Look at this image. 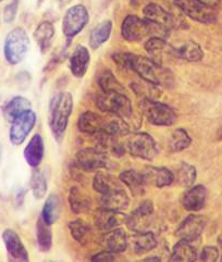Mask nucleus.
Instances as JSON below:
<instances>
[{
  "label": "nucleus",
  "instance_id": "1",
  "mask_svg": "<svg viewBox=\"0 0 222 262\" xmlns=\"http://www.w3.org/2000/svg\"><path fill=\"white\" fill-rule=\"evenodd\" d=\"M114 63L120 68L134 71L146 82L170 89L174 85V76L168 69L153 59L137 56L131 52H115L112 55Z\"/></svg>",
  "mask_w": 222,
  "mask_h": 262
},
{
  "label": "nucleus",
  "instance_id": "2",
  "mask_svg": "<svg viewBox=\"0 0 222 262\" xmlns=\"http://www.w3.org/2000/svg\"><path fill=\"white\" fill-rule=\"evenodd\" d=\"M72 110L73 98L70 93H60L50 101L49 126L58 143L64 139Z\"/></svg>",
  "mask_w": 222,
  "mask_h": 262
},
{
  "label": "nucleus",
  "instance_id": "3",
  "mask_svg": "<svg viewBox=\"0 0 222 262\" xmlns=\"http://www.w3.org/2000/svg\"><path fill=\"white\" fill-rule=\"evenodd\" d=\"M30 49L29 35L23 29H13L5 40V57L10 64H19L28 55Z\"/></svg>",
  "mask_w": 222,
  "mask_h": 262
},
{
  "label": "nucleus",
  "instance_id": "4",
  "mask_svg": "<svg viewBox=\"0 0 222 262\" xmlns=\"http://www.w3.org/2000/svg\"><path fill=\"white\" fill-rule=\"evenodd\" d=\"M96 106L102 112L111 113L123 120L133 115L132 102L124 93H104L97 97Z\"/></svg>",
  "mask_w": 222,
  "mask_h": 262
},
{
  "label": "nucleus",
  "instance_id": "5",
  "mask_svg": "<svg viewBox=\"0 0 222 262\" xmlns=\"http://www.w3.org/2000/svg\"><path fill=\"white\" fill-rule=\"evenodd\" d=\"M77 127L86 134H107L114 136L117 134L118 124L115 120H107L92 111L83 112L78 118Z\"/></svg>",
  "mask_w": 222,
  "mask_h": 262
},
{
  "label": "nucleus",
  "instance_id": "6",
  "mask_svg": "<svg viewBox=\"0 0 222 262\" xmlns=\"http://www.w3.org/2000/svg\"><path fill=\"white\" fill-rule=\"evenodd\" d=\"M140 110L150 123L158 126H170L176 122L175 111L166 103L152 99L140 101Z\"/></svg>",
  "mask_w": 222,
  "mask_h": 262
},
{
  "label": "nucleus",
  "instance_id": "7",
  "mask_svg": "<svg viewBox=\"0 0 222 262\" xmlns=\"http://www.w3.org/2000/svg\"><path fill=\"white\" fill-rule=\"evenodd\" d=\"M174 5L182 13L196 22L211 24L217 21L216 8L203 3L201 0H174Z\"/></svg>",
  "mask_w": 222,
  "mask_h": 262
},
{
  "label": "nucleus",
  "instance_id": "8",
  "mask_svg": "<svg viewBox=\"0 0 222 262\" xmlns=\"http://www.w3.org/2000/svg\"><path fill=\"white\" fill-rule=\"evenodd\" d=\"M155 29L158 28L145 17L142 19L137 15H128L122 22L121 35L127 41H139L154 34Z\"/></svg>",
  "mask_w": 222,
  "mask_h": 262
},
{
  "label": "nucleus",
  "instance_id": "9",
  "mask_svg": "<svg viewBox=\"0 0 222 262\" xmlns=\"http://www.w3.org/2000/svg\"><path fill=\"white\" fill-rule=\"evenodd\" d=\"M127 149L135 158L153 160L158 155L155 139L147 133L132 134L127 141Z\"/></svg>",
  "mask_w": 222,
  "mask_h": 262
},
{
  "label": "nucleus",
  "instance_id": "10",
  "mask_svg": "<svg viewBox=\"0 0 222 262\" xmlns=\"http://www.w3.org/2000/svg\"><path fill=\"white\" fill-rule=\"evenodd\" d=\"M90 21V14L85 6L75 5L68 9L62 21V31L65 36L73 38L83 31V29Z\"/></svg>",
  "mask_w": 222,
  "mask_h": 262
},
{
  "label": "nucleus",
  "instance_id": "11",
  "mask_svg": "<svg viewBox=\"0 0 222 262\" xmlns=\"http://www.w3.org/2000/svg\"><path fill=\"white\" fill-rule=\"evenodd\" d=\"M36 113L33 110L25 111L19 117H16L12 121L10 133H9L10 142L14 146H19L23 144L26 137H28L29 134L32 132L35 124H36Z\"/></svg>",
  "mask_w": 222,
  "mask_h": 262
},
{
  "label": "nucleus",
  "instance_id": "12",
  "mask_svg": "<svg viewBox=\"0 0 222 262\" xmlns=\"http://www.w3.org/2000/svg\"><path fill=\"white\" fill-rule=\"evenodd\" d=\"M76 164L79 169L86 172H92L107 167L108 158L106 151L102 148H85L79 150L75 156Z\"/></svg>",
  "mask_w": 222,
  "mask_h": 262
},
{
  "label": "nucleus",
  "instance_id": "13",
  "mask_svg": "<svg viewBox=\"0 0 222 262\" xmlns=\"http://www.w3.org/2000/svg\"><path fill=\"white\" fill-rule=\"evenodd\" d=\"M206 226V219L201 215L191 214L182 221V223L177 228L175 235L180 239H184L188 242H193L197 239L204 229Z\"/></svg>",
  "mask_w": 222,
  "mask_h": 262
},
{
  "label": "nucleus",
  "instance_id": "14",
  "mask_svg": "<svg viewBox=\"0 0 222 262\" xmlns=\"http://www.w3.org/2000/svg\"><path fill=\"white\" fill-rule=\"evenodd\" d=\"M143 15L147 21L164 31L174 28V17L166 9L157 4H148L143 9Z\"/></svg>",
  "mask_w": 222,
  "mask_h": 262
},
{
  "label": "nucleus",
  "instance_id": "15",
  "mask_svg": "<svg viewBox=\"0 0 222 262\" xmlns=\"http://www.w3.org/2000/svg\"><path fill=\"white\" fill-rule=\"evenodd\" d=\"M128 221V215L114 209L100 208L96 213V226L100 231H111Z\"/></svg>",
  "mask_w": 222,
  "mask_h": 262
},
{
  "label": "nucleus",
  "instance_id": "16",
  "mask_svg": "<svg viewBox=\"0 0 222 262\" xmlns=\"http://www.w3.org/2000/svg\"><path fill=\"white\" fill-rule=\"evenodd\" d=\"M8 255L14 261H29V254L20 236L12 230H5L3 233Z\"/></svg>",
  "mask_w": 222,
  "mask_h": 262
},
{
  "label": "nucleus",
  "instance_id": "17",
  "mask_svg": "<svg viewBox=\"0 0 222 262\" xmlns=\"http://www.w3.org/2000/svg\"><path fill=\"white\" fill-rule=\"evenodd\" d=\"M100 245L105 250L113 252V254H120L127 250L129 239L123 230L113 229L102 237Z\"/></svg>",
  "mask_w": 222,
  "mask_h": 262
},
{
  "label": "nucleus",
  "instance_id": "18",
  "mask_svg": "<svg viewBox=\"0 0 222 262\" xmlns=\"http://www.w3.org/2000/svg\"><path fill=\"white\" fill-rule=\"evenodd\" d=\"M207 200V189L203 185L191 187L182 197V206L188 211H199L205 207Z\"/></svg>",
  "mask_w": 222,
  "mask_h": 262
},
{
  "label": "nucleus",
  "instance_id": "19",
  "mask_svg": "<svg viewBox=\"0 0 222 262\" xmlns=\"http://www.w3.org/2000/svg\"><path fill=\"white\" fill-rule=\"evenodd\" d=\"M142 173H143L146 185L166 187L171 185L174 182V174L167 168L149 167L146 168Z\"/></svg>",
  "mask_w": 222,
  "mask_h": 262
},
{
  "label": "nucleus",
  "instance_id": "20",
  "mask_svg": "<svg viewBox=\"0 0 222 262\" xmlns=\"http://www.w3.org/2000/svg\"><path fill=\"white\" fill-rule=\"evenodd\" d=\"M90 62H91L90 51H88V49L85 46L78 45L70 57L71 73H72L73 76H75L76 78L83 77L87 72Z\"/></svg>",
  "mask_w": 222,
  "mask_h": 262
},
{
  "label": "nucleus",
  "instance_id": "21",
  "mask_svg": "<svg viewBox=\"0 0 222 262\" xmlns=\"http://www.w3.org/2000/svg\"><path fill=\"white\" fill-rule=\"evenodd\" d=\"M44 154H45L44 139L39 134H35L25 147L23 151L24 158L30 167L36 169L43 161Z\"/></svg>",
  "mask_w": 222,
  "mask_h": 262
},
{
  "label": "nucleus",
  "instance_id": "22",
  "mask_svg": "<svg viewBox=\"0 0 222 262\" xmlns=\"http://www.w3.org/2000/svg\"><path fill=\"white\" fill-rule=\"evenodd\" d=\"M171 55L189 62H198L204 57V51L201 47L195 41H186L180 47H172Z\"/></svg>",
  "mask_w": 222,
  "mask_h": 262
},
{
  "label": "nucleus",
  "instance_id": "23",
  "mask_svg": "<svg viewBox=\"0 0 222 262\" xmlns=\"http://www.w3.org/2000/svg\"><path fill=\"white\" fill-rule=\"evenodd\" d=\"M93 188L100 196H104L111 193V191L123 188V186L120 183V181H118L114 177H112L111 174L105 173V172H98L94 177Z\"/></svg>",
  "mask_w": 222,
  "mask_h": 262
},
{
  "label": "nucleus",
  "instance_id": "24",
  "mask_svg": "<svg viewBox=\"0 0 222 262\" xmlns=\"http://www.w3.org/2000/svg\"><path fill=\"white\" fill-rule=\"evenodd\" d=\"M135 254L142 255L153 250L157 246V239L152 232H139L129 238Z\"/></svg>",
  "mask_w": 222,
  "mask_h": 262
},
{
  "label": "nucleus",
  "instance_id": "25",
  "mask_svg": "<svg viewBox=\"0 0 222 262\" xmlns=\"http://www.w3.org/2000/svg\"><path fill=\"white\" fill-rule=\"evenodd\" d=\"M61 208H62L61 198L56 194H51L46 199L45 204H44L41 217L48 225H52L59 220L60 214H61Z\"/></svg>",
  "mask_w": 222,
  "mask_h": 262
},
{
  "label": "nucleus",
  "instance_id": "26",
  "mask_svg": "<svg viewBox=\"0 0 222 262\" xmlns=\"http://www.w3.org/2000/svg\"><path fill=\"white\" fill-rule=\"evenodd\" d=\"M54 36H55L54 24L48 21H44L38 24L36 30L34 32V38L36 40L37 45L43 54H45V52L50 48Z\"/></svg>",
  "mask_w": 222,
  "mask_h": 262
},
{
  "label": "nucleus",
  "instance_id": "27",
  "mask_svg": "<svg viewBox=\"0 0 222 262\" xmlns=\"http://www.w3.org/2000/svg\"><path fill=\"white\" fill-rule=\"evenodd\" d=\"M99 203L103 208L114 209V210H121L126 209L130 205V198L127 194L126 189L120 188L109 193L107 195L100 196Z\"/></svg>",
  "mask_w": 222,
  "mask_h": 262
},
{
  "label": "nucleus",
  "instance_id": "28",
  "mask_svg": "<svg viewBox=\"0 0 222 262\" xmlns=\"http://www.w3.org/2000/svg\"><path fill=\"white\" fill-rule=\"evenodd\" d=\"M112 32V22L109 20H105L97 24L95 29L92 31L90 35V46L92 49L96 50L102 47L104 43L107 41Z\"/></svg>",
  "mask_w": 222,
  "mask_h": 262
},
{
  "label": "nucleus",
  "instance_id": "29",
  "mask_svg": "<svg viewBox=\"0 0 222 262\" xmlns=\"http://www.w3.org/2000/svg\"><path fill=\"white\" fill-rule=\"evenodd\" d=\"M69 204L71 210L75 214H81L90 211L92 207L91 199L82 193V190L76 186L70 189L69 193Z\"/></svg>",
  "mask_w": 222,
  "mask_h": 262
},
{
  "label": "nucleus",
  "instance_id": "30",
  "mask_svg": "<svg viewBox=\"0 0 222 262\" xmlns=\"http://www.w3.org/2000/svg\"><path fill=\"white\" fill-rule=\"evenodd\" d=\"M31 108L32 103L28 98L22 97V96H15L6 103L4 107V115L7 120L12 122L16 117H19L25 111L31 110Z\"/></svg>",
  "mask_w": 222,
  "mask_h": 262
},
{
  "label": "nucleus",
  "instance_id": "31",
  "mask_svg": "<svg viewBox=\"0 0 222 262\" xmlns=\"http://www.w3.org/2000/svg\"><path fill=\"white\" fill-rule=\"evenodd\" d=\"M120 181L128 186L134 195H142L146 185L143 173L134 170H127L120 174Z\"/></svg>",
  "mask_w": 222,
  "mask_h": 262
},
{
  "label": "nucleus",
  "instance_id": "32",
  "mask_svg": "<svg viewBox=\"0 0 222 262\" xmlns=\"http://www.w3.org/2000/svg\"><path fill=\"white\" fill-rule=\"evenodd\" d=\"M154 212V206L150 200H145L142 203L130 216H128L127 224L133 230H137L139 224H144L146 220L149 219V216Z\"/></svg>",
  "mask_w": 222,
  "mask_h": 262
},
{
  "label": "nucleus",
  "instance_id": "33",
  "mask_svg": "<svg viewBox=\"0 0 222 262\" xmlns=\"http://www.w3.org/2000/svg\"><path fill=\"white\" fill-rule=\"evenodd\" d=\"M68 226L74 241L81 244V245H86V244L91 241L93 230L88 223L82 220H75L70 222Z\"/></svg>",
  "mask_w": 222,
  "mask_h": 262
},
{
  "label": "nucleus",
  "instance_id": "34",
  "mask_svg": "<svg viewBox=\"0 0 222 262\" xmlns=\"http://www.w3.org/2000/svg\"><path fill=\"white\" fill-rule=\"evenodd\" d=\"M192 144V138L183 128H177L168 138V148L171 152H179Z\"/></svg>",
  "mask_w": 222,
  "mask_h": 262
},
{
  "label": "nucleus",
  "instance_id": "35",
  "mask_svg": "<svg viewBox=\"0 0 222 262\" xmlns=\"http://www.w3.org/2000/svg\"><path fill=\"white\" fill-rule=\"evenodd\" d=\"M197 258V251L190 242L181 239L174 245L171 255L172 261H195Z\"/></svg>",
  "mask_w": 222,
  "mask_h": 262
},
{
  "label": "nucleus",
  "instance_id": "36",
  "mask_svg": "<svg viewBox=\"0 0 222 262\" xmlns=\"http://www.w3.org/2000/svg\"><path fill=\"white\" fill-rule=\"evenodd\" d=\"M145 50L153 57V60L162 64V54L164 50H168L169 54H171L172 47L168 45V42L159 36H152L145 42Z\"/></svg>",
  "mask_w": 222,
  "mask_h": 262
},
{
  "label": "nucleus",
  "instance_id": "37",
  "mask_svg": "<svg viewBox=\"0 0 222 262\" xmlns=\"http://www.w3.org/2000/svg\"><path fill=\"white\" fill-rule=\"evenodd\" d=\"M50 226L51 225H48L42 217H39L36 224V236L38 247L44 252L49 251L52 246V231Z\"/></svg>",
  "mask_w": 222,
  "mask_h": 262
},
{
  "label": "nucleus",
  "instance_id": "38",
  "mask_svg": "<svg viewBox=\"0 0 222 262\" xmlns=\"http://www.w3.org/2000/svg\"><path fill=\"white\" fill-rule=\"evenodd\" d=\"M98 84L104 93H124L123 85L110 70H104L99 74Z\"/></svg>",
  "mask_w": 222,
  "mask_h": 262
},
{
  "label": "nucleus",
  "instance_id": "39",
  "mask_svg": "<svg viewBox=\"0 0 222 262\" xmlns=\"http://www.w3.org/2000/svg\"><path fill=\"white\" fill-rule=\"evenodd\" d=\"M196 169L192 164L181 163L174 174V181L176 180V182L182 186L190 187L196 180Z\"/></svg>",
  "mask_w": 222,
  "mask_h": 262
},
{
  "label": "nucleus",
  "instance_id": "40",
  "mask_svg": "<svg viewBox=\"0 0 222 262\" xmlns=\"http://www.w3.org/2000/svg\"><path fill=\"white\" fill-rule=\"evenodd\" d=\"M47 180L41 170H35L31 177V189L33 196L36 199L45 197L47 193Z\"/></svg>",
  "mask_w": 222,
  "mask_h": 262
},
{
  "label": "nucleus",
  "instance_id": "41",
  "mask_svg": "<svg viewBox=\"0 0 222 262\" xmlns=\"http://www.w3.org/2000/svg\"><path fill=\"white\" fill-rule=\"evenodd\" d=\"M17 6H19V0H12L4 10V21L6 23H11L17 12Z\"/></svg>",
  "mask_w": 222,
  "mask_h": 262
},
{
  "label": "nucleus",
  "instance_id": "42",
  "mask_svg": "<svg viewBox=\"0 0 222 262\" xmlns=\"http://www.w3.org/2000/svg\"><path fill=\"white\" fill-rule=\"evenodd\" d=\"M219 258V250L214 246H206L200 252L199 259L203 261H216Z\"/></svg>",
  "mask_w": 222,
  "mask_h": 262
},
{
  "label": "nucleus",
  "instance_id": "43",
  "mask_svg": "<svg viewBox=\"0 0 222 262\" xmlns=\"http://www.w3.org/2000/svg\"><path fill=\"white\" fill-rule=\"evenodd\" d=\"M114 259H115V257H114L113 252H110L107 250H104V251L99 252V254H97L92 257L93 261H113Z\"/></svg>",
  "mask_w": 222,
  "mask_h": 262
},
{
  "label": "nucleus",
  "instance_id": "44",
  "mask_svg": "<svg viewBox=\"0 0 222 262\" xmlns=\"http://www.w3.org/2000/svg\"><path fill=\"white\" fill-rule=\"evenodd\" d=\"M201 2H203V3H205V4H207V5H209V6H211V7L217 8V7L219 6V4H220L221 0H201Z\"/></svg>",
  "mask_w": 222,
  "mask_h": 262
},
{
  "label": "nucleus",
  "instance_id": "45",
  "mask_svg": "<svg viewBox=\"0 0 222 262\" xmlns=\"http://www.w3.org/2000/svg\"><path fill=\"white\" fill-rule=\"evenodd\" d=\"M144 261H160V258H157V257H150V258H146Z\"/></svg>",
  "mask_w": 222,
  "mask_h": 262
},
{
  "label": "nucleus",
  "instance_id": "46",
  "mask_svg": "<svg viewBox=\"0 0 222 262\" xmlns=\"http://www.w3.org/2000/svg\"><path fill=\"white\" fill-rule=\"evenodd\" d=\"M2 157H3V149H2V146H0V162H2Z\"/></svg>",
  "mask_w": 222,
  "mask_h": 262
},
{
  "label": "nucleus",
  "instance_id": "47",
  "mask_svg": "<svg viewBox=\"0 0 222 262\" xmlns=\"http://www.w3.org/2000/svg\"><path fill=\"white\" fill-rule=\"evenodd\" d=\"M218 242H219V244H220V246L222 247V235H221V236L219 237V239H218Z\"/></svg>",
  "mask_w": 222,
  "mask_h": 262
},
{
  "label": "nucleus",
  "instance_id": "48",
  "mask_svg": "<svg viewBox=\"0 0 222 262\" xmlns=\"http://www.w3.org/2000/svg\"><path fill=\"white\" fill-rule=\"evenodd\" d=\"M2 2H4V0H0V3H2Z\"/></svg>",
  "mask_w": 222,
  "mask_h": 262
}]
</instances>
